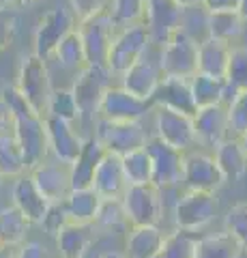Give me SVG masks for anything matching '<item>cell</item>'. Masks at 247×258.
Segmentation results:
<instances>
[{"mask_svg": "<svg viewBox=\"0 0 247 258\" xmlns=\"http://www.w3.org/2000/svg\"><path fill=\"white\" fill-rule=\"evenodd\" d=\"M245 22L236 11H224V13H209V39H215L226 45H238L243 37Z\"/></svg>", "mask_w": 247, "mask_h": 258, "instance_id": "30", "label": "cell"}, {"mask_svg": "<svg viewBox=\"0 0 247 258\" xmlns=\"http://www.w3.org/2000/svg\"><path fill=\"white\" fill-rule=\"evenodd\" d=\"M166 232L159 226H133L127 228L123 252L127 258H155L163 245Z\"/></svg>", "mask_w": 247, "mask_h": 258, "instance_id": "22", "label": "cell"}, {"mask_svg": "<svg viewBox=\"0 0 247 258\" xmlns=\"http://www.w3.org/2000/svg\"><path fill=\"white\" fill-rule=\"evenodd\" d=\"M181 9H189V7H198V5H202L204 0H174Z\"/></svg>", "mask_w": 247, "mask_h": 258, "instance_id": "50", "label": "cell"}, {"mask_svg": "<svg viewBox=\"0 0 247 258\" xmlns=\"http://www.w3.org/2000/svg\"><path fill=\"white\" fill-rule=\"evenodd\" d=\"M161 69H159V60H157V50H150L142 56V58L131 64L125 74L118 78V86L125 88L129 95L138 97L142 101H150L153 103V95L157 91V86L161 84Z\"/></svg>", "mask_w": 247, "mask_h": 258, "instance_id": "15", "label": "cell"}, {"mask_svg": "<svg viewBox=\"0 0 247 258\" xmlns=\"http://www.w3.org/2000/svg\"><path fill=\"white\" fill-rule=\"evenodd\" d=\"M95 237V226L89 224H65L56 232V247L60 258H84Z\"/></svg>", "mask_w": 247, "mask_h": 258, "instance_id": "27", "label": "cell"}, {"mask_svg": "<svg viewBox=\"0 0 247 258\" xmlns=\"http://www.w3.org/2000/svg\"><path fill=\"white\" fill-rule=\"evenodd\" d=\"M241 252L236 241L224 230L196 239L194 245V258H238Z\"/></svg>", "mask_w": 247, "mask_h": 258, "instance_id": "32", "label": "cell"}, {"mask_svg": "<svg viewBox=\"0 0 247 258\" xmlns=\"http://www.w3.org/2000/svg\"><path fill=\"white\" fill-rule=\"evenodd\" d=\"M11 205L26 217L30 226L41 224L47 209H50V203L39 194V189L35 187V183L28 176V172L18 176V179L11 183Z\"/></svg>", "mask_w": 247, "mask_h": 258, "instance_id": "20", "label": "cell"}, {"mask_svg": "<svg viewBox=\"0 0 247 258\" xmlns=\"http://www.w3.org/2000/svg\"><path fill=\"white\" fill-rule=\"evenodd\" d=\"M110 18L116 28H127L133 24H144L146 0H112L108 7Z\"/></svg>", "mask_w": 247, "mask_h": 258, "instance_id": "37", "label": "cell"}, {"mask_svg": "<svg viewBox=\"0 0 247 258\" xmlns=\"http://www.w3.org/2000/svg\"><path fill=\"white\" fill-rule=\"evenodd\" d=\"M15 258H52V254L41 241L26 239L18 249H15Z\"/></svg>", "mask_w": 247, "mask_h": 258, "instance_id": "47", "label": "cell"}, {"mask_svg": "<svg viewBox=\"0 0 247 258\" xmlns=\"http://www.w3.org/2000/svg\"><path fill=\"white\" fill-rule=\"evenodd\" d=\"M18 0H0V7H15Z\"/></svg>", "mask_w": 247, "mask_h": 258, "instance_id": "54", "label": "cell"}, {"mask_svg": "<svg viewBox=\"0 0 247 258\" xmlns=\"http://www.w3.org/2000/svg\"><path fill=\"white\" fill-rule=\"evenodd\" d=\"M153 106H163V108L177 110L187 116L196 114L194 97H191V91H189V82H185V80L163 78L153 95Z\"/></svg>", "mask_w": 247, "mask_h": 258, "instance_id": "24", "label": "cell"}, {"mask_svg": "<svg viewBox=\"0 0 247 258\" xmlns=\"http://www.w3.org/2000/svg\"><path fill=\"white\" fill-rule=\"evenodd\" d=\"M202 7L209 13H224V11H236L238 0H204Z\"/></svg>", "mask_w": 247, "mask_h": 258, "instance_id": "48", "label": "cell"}, {"mask_svg": "<svg viewBox=\"0 0 247 258\" xmlns=\"http://www.w3.org/2000/svg\"><path fill=\"white\" fill-rule=\"evenodd\" d=\"M121 166H123V174L129 185H148L153 183V168H150V157L146 149L127 153L121 157Z\"/></svg>", "mask_w": 247, "mask_h": 258, "instance_id": "35", "label": "cell"}, {"mask_svg": "<svg viewBox=\"0 0 247 258\" xmlns=\"http://www.w3.org/2000/svg\"><path fill=\"white\" fill-rule=\"evenodd\" d=\"M0 99L13 112V138L18 140L24 161H26V170H33L35 166L43 164L50 157L47 153V138H45V125L43 118L37 114L26 103V99L20 95L15 84H5L0 88Z\"/></svg>", "mask_w": 247, "mask_h": 258, "instance_id": "1", "label": "cell"}, {"mask_svg": "<svg viewBox=\"0 0 247 258\" xmlns=\"http://www.w3.org/2000/svg\"><path fill=\"white\" fill-rule=\"evenodd\" d=\"M189 91H191V97H194L196 110L206 108V106H215V103H224L226 80H217V78L196 74L189 80Z\"/></svg>", "mask_w": 247, "mask_h": 258, "instance_id": "34", "label": "cell"}, {"mask_svg": "<svg viewBox=\"0 0 247 258\" xmlns=\"http://www.w3.org/2000/svg\"><path fill=\"white\" fill-rule=\"evenodd\" d=\"M148 50H150V39L144 24L116 28L112 43H110L108 58H106V69L112 74V78H121Z\"/></svg>", "mask_w": 247, "mask_h": 258, "instance_id": "4", "label": "cell"}, {"mask_svg": "<svg viewBox=\"0 0 247 258\" xmlns=\"http://www.w3.org/2000/svg\"><path fill=\"white\" fill-rule=\"evenodd\" d=\"M226 108H228L230 138L238 140L241 136L247 134V91H238Z\"/></svg>", "mask_w": 247, "mask_h": 258, "instance_id": "43", "label": "cell"}, {"mask_svg": "<svg viewBox=\"0 0 247 258\" xmlns=\"http://www.w3.org/2000/svg\"><path fill=\"white\" fill-rule=\"evenodd\" d=\"M159 69L163 78L189 82L198 74V43L177 30L161 50H157Z\"/></svg>", "mask_w": 247, "mask_h": 258, "instance_id": "8", "label": "cell"}, {"mask_svg": "<svg viewBox=\"0 0 247 258\" xmlns=\"http://www.w3.org/2000/svg\"><path fill=\"white\" fill-rule=\"evenodd\" d=\"M106 155V149L99 144L97 138H86L82 144V151L79 155L75 157V161L69 166V172H71V189H84V187H91L93 183V174H95V168L101 161V157Z\"/></svg>", "mask_w": 247, "mask_h": 258, "instance_id": "23", "label": "cell"}, {"mask_svg": "<svg viewBox=\"0 0 247 258\" xmlns=\"http://www.w3.org/2000/svg\"><path fill=\"white\" fill-rule=\"evenodd\" d=\"M15 88L20 95L26 99V103L41 118L47 116V101L52 95V74L47 60L39 58L33 52L26 54L20 60L18 67V80H15Z\"/></svg>", "mask_w": 247, "mask_h": 258, "instance_id": "3", "label": "cell"}, {"mask_svg": "<svg viewBox=\"0 0 247 258\" xmlns=\"http://www.w3.org/2000/svg\"><path fill=\"white\" fill-rule=\"evenodd\" d=\"M110 84H114V78L106 67H86L75 74L73 82L69 86L79 114L77 132L82 134L84 140L93 136V127L99 118V101Z\"/></svg>", "mask_w": 247, "mask_h": 258, "instance_id": "2", "label": "cell"}, {"mask_svg": "<svg viewBox=\"0 0 247 258\" xmlns=\"http://www.w3.org/2000/svg\"><path fill=\"white\" fill-rule=\"evenodd\" d=\"M20 5H37V3H45V0H18Z\"/></svg>", "mask_w": 247, "mask_h": 258, "instance_id": "56", "label": "cell"}, {"mask_svg": "<svg viewBox=\"0 0 247 258\" xmlns=\"http://www.w3.org/2000/svg\"><path fill=\"white\" fill-rule=\"evenodd\" d=\"M11 129H13V112L0 99V134H11Z\"/></svg>", "mask_w": 247, "mask_h": 258, "instance_id": "49", "label": "cell"}, {"mask_svg": "<svg viewBox=\"0 0 247 258\" xmlns=\"http://www.w3.org/2000/svg\"><path fill=\"white\" fill-rule=\"evenodd\" d=\"M101 205L99 194L93 187H84V189H71L69 196L62 200V209H65L67 222L69 224H95Z\"/></svg>", "mask_w": 247, "mask_h": 258, "instance_id": "26", "label": "cell"}, {"mask_svg": "<svg viewBox=\"0 0 247 258\" xmlns=\"http://www.w3.org/2000/svg\"><path fill=\"white\" fill-rule=\"evenodd\" d=\"M26 172V161L18 140L13 138V134H0V179L15 181Z\"/></svg>", "mask_w": 247, "mask_h": 258, "instance_id": "33", "label": "cell"}, {"mask_svg": "<svg viewBox=\"0 0 247 258\" xmlns=\"http://www.w3.org/2000/svg\"><path fill=\"white\" fill-rule=\"evenodd\" d=\"M213 159L217 164L226 183H236L247 174V155L236 138H228L213 151Z\"/></svg>", "mask_w": 247, "mask_h": 258, "instance_id": "25", "label": "cell"}, {"mask_svg": "<svg viewBox=\"0 0 247 258\" xmlns=\"http://www.w3.org/2000/svg\"><path fill=\"white\" fill-rule=\"evenodd\" d=\"M224 232H228L236 245L247 252V203H236L228 209L224 217Z\"/></svg>", "mask_w": 247, "mask_h": 258, "instance_id": "42", "label": "cell"}, {"mask_svg": "<svg viewBox=\"0 0 247 258\" xmlns=\"http://www.w3.org/2000/svg\"><path fill=\"white\" fill-rule=\"evenodd\" d=\"M226 84L232 86L234 91H247V47L245 45L230 47Z\"/></svg>", "mask_w": 247, "mask_h": 258, "instance_id": "41", "label": "cell"}, {"mask_svg": "<svg viewBox=\"0 0 247 258\" xmlns=\"http://www.w3.org/2000/svg\"><path fill=\"white\" fill-rule=\"evenodd\" d=\"M0 185H3V179H0Z\"/></svg>", "mask_w": 247, "mask_h": 258, "instance_id": "57", "label": "cell"}, {"mask_svg": "<svg viewBox=\"0 0 247 258\" xmlns=\"http://www.w3.org/2000/svg\"><path fill=\"white\" fill-rule=\"evenodd\" d=\"M47 116H54V118H60V120H67V123H73L77 127V106H75V99H73V93H71L69 86H54L52 88V95H50V101H47Z\"/></svg>", "mask_w": 247, "mask_h": 258, "instance_id": "38", "label": "cell"}, {"mask_svg": "<svg viewBox=\"0 0 247 258\" xmlns=\"http://www.w3.org/2000/svg\"><path fill=\"white\" fill-rule=\"evenodd\" d=\"M150 132L146 129L144 120H127V123H112V120H101L93 127V138H97L106 153L123 157L127 153L140 151L146 147Z\"/></svg>", "mask_w": 247, "mask_h": 258, "instance_id": "6", "label": "cell"}, {"mask_svg": "<svg viewBox=\"0 0 247 258\" xmlns=\"http://www.w3.org/2000/svg\"><path fill=\"white\" fill-rule=\"evenodd\" d=\"M153 112V103L142 101L121 88L110 84L99 101V118L112 123H127V120H144Z\"/></svg>", "mask_w": 247, "mask_h": 258, "instance_id": "14", "label": "cell"}, {"mask_svg": "<svg viewBox=\"0 0 247 258\" xmlns=\"http://www.w3.org/2000/svg\"><path fill=\"white\" fill-rule=\"evenodd\" d=\"M95 230H112L121 232L123 228H129L125 220L123 203L118 198H101L97 217H95Z\"/></svg>", "mask_w": 247, "mask_h": 258, "instance_id": "39", "label": "cell"}, {"mask_svg": "<svg viewBox=\"0 0 247 258\" xmlns=\"http://www.w3.org/2000/svg\"><path fill=\"white\" fill-rule=\"evenodd\" d=\"M15 249H18V247L0 245V258H15Z\"/></svg>", "mask_w": 247, "mask_h": 258, "instance_id": "51", "label": "cell"}, {"mask_svg": "<svg viewBox=\"0 0 247 258\" xmlns=\"http://www.w3.org/2000/svg\"><path fill=\"white\" fill-rule=\"evenodd\" d=\"M91 187L99 194V198H118L121 200L127 189L121 157L112 155V153H106L97 164V168H95Z\"/></svg>", "mask_w": 247, "mask_h": 258, "instance_id": "21", "label": "cell"}, {"mask_svg": "<svg viewBox=\"0 0 247 258\" xmlns=\"http://www.w3.org/2000/svg\"><path fill=\"white\" fill-rule=\"evenodd\" d=\"M181 11L183 9L174 0H146L144 26L148 30L150 47L161 50L170 41V37L179 30Z\"/></svg>", "mask_w": 247, "mask_h": 258, "instance_id": "17", "label": "cell"}, {"mask_svg": "<svg viewBox=\"0 0 247 258\" xmlns=\"http://www.w3.org/2000/svg\"><path fill=\"white\" fill-rule=\"evenodd\" d=\"M238 142H241V147H243L245 155H247V134H245V136H241V138H238Z\"/></svg>", "mask_w": 247, "mask_h": 258, "instance_id": "55", "label": "cell"}, {"mask_svg": "<svg viewBox=\"0 0 247 258\" xmlns=\"http://www.w3.org/2000/svg\"><path fill=\"white\" fill-rule=\"evenodd\" d=\"M150 114H153V129H150V134L155 138H159L161 142L168 144V147L177 149L181 153L198 149L191 116L177 112V110L163 108V106H153Z\"/></svg>", "mask_w": 247, "mask_h": 258, "instance_id": "9", "label": "cell"}, {"mask_svg": "<svg viewBox=\"0 0 247 258\" xmlns=\"http://www.w3.org/2000/svg\"><path fill=\"white\" fill-rule=\"evenodd\" d=\"M146 153L150 157V168H153V185L161 191L179 187L183 181V157L185 153L168 147L166 142L155 138L153 134L146 140Z\"/></svg>", "mask_w": 247, "mask_h": 258, "instance_id": "13", "label": "cell"}, {"mask_svg": "<svg viewBox=\"0 0 247 258\" xmlns=\"http://www.w3.org/2000/svg\"><path fill=\"white\" fill-rule=\"evenodd\" d=\"M50 60L56 62L60 69L71 71V74H79L82 69L89 67V64H86V54H84L82 39H79L75 28L71 32H67V35L60 39V43L54 47ZM50 60H47V62H50Z\"/></svg>", "mask_w": 247, "mask_h": 258, "instance_id": "29", "label": "cell"}, {"mask_svg": "<svg viewBox=\"0 0 247 258\" xmlns=\"http://www.w3.org/2000/svg\"><path fill=\"white\" fill-rule=\"evenodd\" d=\"M43 125H45V138H47V153L52 155V159L71 166L79 155V151H82V144H84L82 134L77 132V127L73 123H67V120H60L54 116H45Z\"/></svg>", "mask_w": 247, "mask_h": 258, "instance_id": "18", "label": "cell"}, {"mask_svg": "<svg viewBox=\"0 0 247 258\" xmlns=\"http://www.w3.org/2000/svg\"><path fill=\"white\" fill-rule=\"evenodd\" d=\"M99 258H127V256H125L123 249H114V252H108V254H103Z\"/></svg>", "mask_w": 247, "mask_h": 258, "instance_id": "53", "label": "cell"}, {"mask_svg": "<svg viewBox=\"0 0 247 258\" xmlns=\"http://www.w3.org/2000/svg\"><path fill=\"white\" fill-rule=\"evenodd\" d=\"M20 32V15L13 7H0V52L9 50Z\"/></svg>", "mask_w": 247, "mask_h": 258, "instance_id": "44", "label": "cell"}, {"mask_svg": "<svg viewBox=\"0 0 247 258\" xmlns=\"http://www.w3.org/2000/svg\"><path fill=\"white\" fill-rule=\"evenodd\" d=\"M194 120V132L198 149H209L213 153L221 142L230 138V125H228V108L226 103H215V106L198 108Z\"/></svg>", "mask_w": 247, "mask_h": 258, "instance_id": "16", "label": "cell"}, {"mask_svg": "<svg viewBox=\"0 0 247 258\" xmlns=\"http://www.w3.org/2000/svg\"><path fill=\"white\" fill-rule=\"evenodd\" d=\"M65 224H69V222H67L65 209H62V203H60V205H50V209H47V213H45V217H43L41 226H43L47 232H50V235L56 237V232H58Z\"/></svg>", "mask_w": 247, "mask_h": 258, "instance_id": "46", "label": "cell"}, {"mask_svg": "<svg viewBox=\"0 0 247 258\" xmlns=\"http://www.w3.org/2000/svg\"><path fill=\"white\" fill-rule=\"evenodd\" d=\"M181 185L185 189L194 191H213L217 194L219 187H224L226 181L221 176L217 164L213 159V153L202 149H191L183 157V181Z\"/></svg>", "mask_w": 247, "mask_h": 258, "instance_id": "12", "label": "cell"}, {"mask_svg": "<svg viewBox=\"0 0 247 258\" xmlns=\"http://www.w3.org/2000/svg\"><path fill=\"white\" fill-rule=\"evenodd\" d=\"M179 30L183 35H187L191 41H196L198 45L204 43L206 39H209V11H206L202 5L183 9Z\"/></svg>", "mask_w": 247, "mask_h": 258, "instance_id": "36", "label": "cell"}, {"mask_svg": "<svg viewBox=\"0 0 247 258\" xmlns=\"http://www.w3.org/2000/svg\"><path fill=\"white\" fill-rule=\"evenodd\" d=\"M30 222L13 205L0 209V245L20 247L28 239Z\"/></svg>", "mask_w": 247, "mask_h": 258, "instance_id": "31", "label": "cell"}, {"mask_svg": "<svg viewBox=\"0 0 247 258\" xmlns=\"http://www.w3.org/2000/svg\"><path fill=\"white\" fill-rule=\"evenodd\" d=\"M75 30H77L79 39H82L86 64H89V67H106L110 43H112V37L116 32V26H114L112 18H110L108 7L103 11H99L97 15H93V18L77 22Z\"/></svg>", "mask_w": 247, "mask_h": 258, "instance_id": "10", "label": "cell"}, {"mask_svg": "<svg viewBox=\"0 0 247 258\" xmlns=\"http://www.w3.org/2000/svg\"><path fill=\"white\" fill-rule=\"evenodd\" d=\"M123 211L127 226H159L163 217V191L148 185H129L125 189L123 198Z\"/></svg>", "mask_w": 247, "mask_h": 258, "instance_id": "7", "label": "cell"}, {"mask_svg": "<svg viewBox=\"0 0 247 258\" xmlns=\"http://www.w3.org/2000/svg\"><path fill=\"white\" fill-rule=\"evenodd\" d=\"M230 60V45L219 43L215 39H206L204 43L198 45V74L226 80Z\"/></svg>", "mask_w": 247, "mask_h": 258, "instance_id": "28", "label": "cell"}, {"mask_svg": "<svg viewBox=\"0 0 247 258\" xmlns=\"http://www.w3.org/2000/svg\"><path fill=\"white\" fill-rule=\"evenodd\" d=\"M75 26H77V22L67 5H58L47 13H43L37 22V28L33 35V54L43 60H50L54 47Z\"/></svg>", "mask_w": 247, "mask_h": 258, "instance_id": "11", "label": "cell"}, {"mask_svg": "<svg viewBox=\"0 0 247 258\" xmlns=\"http://www.w3.org/2000/svg\"><path fill=\"white\" fill-rule=\"evenodd\" d=\"M106 0H69V9L73 13L75 22H84L106 9Z\"/></svg>", "mask_w": 247, "mask_h": 258, "instance_id": "45", "label": "cell"}, {"mask_svg": "<svg viewBox=\"0 0 247 258\" xmlns=\"http://www.w3.org/2000/svg\"><path fill=\"white\" fill-rule=\"evenodd\" d=\"M28 176L33 179L39 194L50 205H60L71 191V172L67 164H60L56 159L47 157L43 164L28 170Z\"/></svg>", "mask_w": 247, "mask_h": 258, "instance_id": "19", "label": "cell"}, {"mask_svg": "<svg viewBox=\"0 0 247 258\" xmlns=\"http://www.w3.org/2000/svg\"><path fill=\"white\" fill-rule=\"evenodd\" d=\"M219 213V200L213 191H194L185 189L174 203V226L177 230L196 235L200 228L209 226Z\"/></svg>", "mask_w": 247, "mask_h": 258, "instance_id": "5", "label": "cell"}, {"mask_svg": "<svg viewBox=\"0 0 247 258\" xmlns=\"http://www.w3.org/2000/svg\"><path fill=\"white\" fill-rule=\"evenodd\" d=\"M236 13L241 15V20L247 24V0H238V9H236Z\"/></svg>", "mask_w": 247, "mask_h": 258, "instance_id": "52", "label": "cell"}, {"mask_svg": "<svg viewBox=\"0 0 247 258\" xmlns=\"http://www.w3.org/2000/svg\"><path fill=\"white\" fill-rule=\"evenodd\" d=\"M196 239L198 237L191 235V232H183V230L168 232L155 258H194Z\"/></svg>", "mask_w": 247, "mask_h": 258, "instance_id": "40", "label": "cell"}]
</instances>
